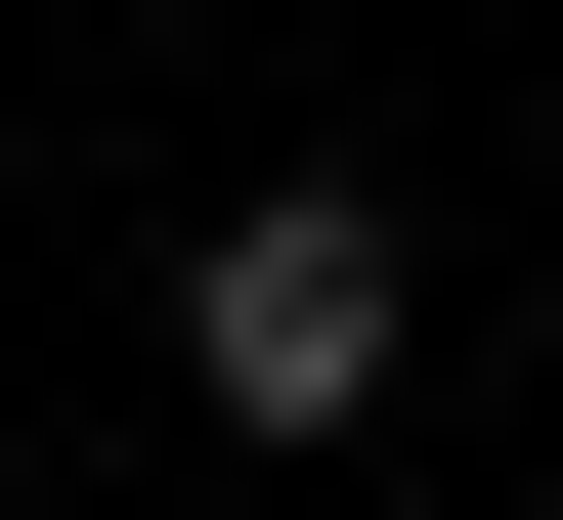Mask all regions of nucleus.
I'll use <instances>...</instances> for the list:
<instances>
[{"instance_id":"f257e3e1","label":"nucleus","mask_w":563,"mask_h":520,"mask_svg":"<svg viewBox=\"0 0 563 520\" xmlns=\"http://www.w3.org/2000/svg\"><path fill=\"white\" fill-rule=\"evenodd\" d=\"M390 347H433V261H390V174H261V218L174 261V390H217V434H390Z\"/></svg>"},{"instance_id":"f03ea898","label":"nucleus","mask_w":563,"mask_h":520,"mask_svg":"<svg viewBox=\"0 0 563 520\" xmlns=\"http://www.w3.org/2000/svg\"><path fill=\"white\" fill-rule=\"evenodd\" d=\"M520 347H563V303H520Z\"/></svg>"}]
</instances>
